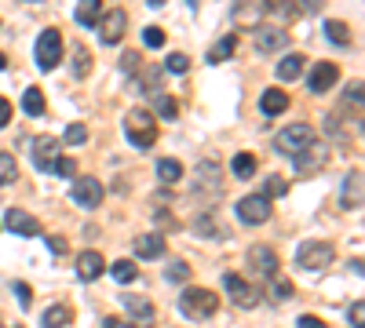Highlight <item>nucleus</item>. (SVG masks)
I'll use <instances>...</instances> for the list:
<instances>
[{
  "mask_svg": "<svg viewBox=\"0 0 365 328\" xmlns=\"http://www.w3.org/2000/svg\"><path fill=\"white\" fill-rule=\"evenodd\" d=\"M91 70V52L84 44H73V77H88Z\"/></svg>",
  "mask_w": 365,
  "mask_h": 328,
  "instance_id": "nucleus-32",
  "label": "nucleus"
},
{
  "mask_svg": "<svg viewBox=\"0 0 365 328\" xmlns=\"http://www.w3.org/2000/svg\"><path fill=\"white\" fill-rule=\"evenodd\" d=\"M299 328H325V321L314 318V314H304V318H299Z\"/></svg>",
  "mask_w": 365,
  "mask_h": 328,
  "instance_id": "nucleus-50",
  "label": "nucleus"
},
{
  "mask_svg": "<svg viewBox=\"0 0 365 328\" xmlns=\"http://www.w3.org/2000/svg\"><path fill=\"white\" fill-rule=\"evenodd\" d=\"M362 183H365V179H362L358 168L343 179V193H340V204L343 208H362Z\"/></svg>",
  "mask_w": 365,
  "mask_h": 328,
  "instance_id": "nucleus-21",
  "label": "nucleus"
},
{
  "mask_svg": "<svg viewBox=\"0 0 365 328\" xmlns=\"http://www.w3.org/2000/svg\"><path fill=\"white\" fill-rule=\"evenodd\" d=\"M124 29H128V15H124V8H110L99 19V40L103 44H117L124 37Z\"/></svg>",
  "mask_w": 365,
  "mask_h": 328,
  "instance_id": "nucleus-10",
  "label": "nucleus"
},
{
  "mask_svg": "<svg viewBox=\"0 0 365 328\" xmlns=\"http://www.w3.org/2000/svg\"><path fill=\"white\" fill-rule=\"evenodd\" d=\"M248 267L267 281V277L278 274V252L267 248V244H252V248H248Z\"/></svg>",
  "mask_w": 365,
  "mask_h": 328,
  "instance_id": "nucleus-12",
  "label": "nucleus"
},
{
  "mask_svg": "<svg viewBox=\"0 0 365 328\" xmlns=\"http://www.w3.org/2000/svg\"><path fill=\"white\" fill-rule=\"evenodd\" d=\"M237 219H241L245 226H263L267 219H271V201H267L263 193H248L237 201Z\"/></svg>",
  "mask_w": 365,
  "mask_h": 328,
  "instance_id": "nucleus-8",
  "label": "nucleus"
},
{
  "mask_svg": "<svg viewBox=\"0 0 365 328\" xmlns=\"http://www.w3.org/2000/svg\"><path fill=\"white\" fill-rule=\"evenodd\" d=\"M165 277L168 281H190V267L186 262H172V267L165 270Z\"/></svg>",
  "mask_w": 365,
  "mask_h": 328,
  "instance_id": "nucleus-41",
  "label": "nucleus"
},
{
  "mask_svg": "<svg viewBox=\"0 0 365 328\" xmlns=\"http://www.w3.org/2000/svg\"><path fill=\"white\" fill-rule=\"evenodd\" d=\"M121 70H124V73H135V70H139V52H124V55H121Z\"/></svg>",
  "mask_w": 365,
  "mask_h": 328,
  "instance_id": "nucleus-42",
  "label": "nucleus"
},
{
  "mask_svg": "<svg viewBox=\"0 0 365 328\" xmlns=\"http://www.w3.org/2000/svg\"><path fill=\"white\" fill-rule=\"evenodd\" d=\"M299 4H304V11H318L322 0H299Z\"/></svg>",
  "mask_w": 365,
  "mask_h": 328,
  "instance_id": "nucleus-52",
  "label": "nucleus"
},
{
  "mask_svg": "<svg viewBox=\"0 0 365 328\" xmlns=\"http://www.w3.org/2000/svg\"><path fill=\"white\" fill-rule=\"evenodd\" d=\"M0 328H4V325H0Z\"/></svg>",
  "mask_w": 365,
  "mask_h": 328,
  "instance_id": "nucleus-55",
  "label": "nucleus"
},
{
  "mask_svg": "<svg viewBox=\"0 0 365 328\" xmlns=\"http://www.w3.org/2000/svg\"><path fill=\"white\" fill-rule=\"evenodd\" d=\"M4 66H8V59H4V55H0V70H4Z\"/></svg>",
  "mask_w": 365,
  "mask_h": 328,
  "instance_id": "nucleus-53",
  "label": "nucleus"
},
{
  "mask_svg": "<svg viewBox=\"0 0 365 328\" xmlns=\"http://www.w3.org/2000/svg\"><path fill=\"white\" fill-rule=\"evenodd\" d=\"M121 306L135 318V325H139V328L154 321V303L147 299V295H132V292H124V295H121Z\"/></svg>",
  "mask_w": 365,
  "mask_h": 328,
  "instance_id": "nucleus-17",
  "label": "nucleus"
},
{
  "mask_svg": "<svg viewBox=\"0 0 365 328\" xmlns=\"http://www.w3.org/2000/svg\"><path fill=\"white\" fill-rule=\"evenodd\" d=\"M304 55H285L281 62H278V80H296L299 73H304Z\"/></svg>",
  "mask_w": 365,
  "mask_h": 328,
  "instance_id": "nucleus-26",
  "label": "nucleus"
},
{
  "mask_svg": "<svg viewBox=\"0 0 365 328\" xmlns=\"http://www.w3.org/2000/svg\"><path fill=\"white\" fill-rule=\"evenodd\" d=\"M150 113H157V117H161V121H176L179 117V103H176V98H172V95H157L154 98V110Z\"/></svg>",
  "mask_w": 365,
  "mask_h": 328,
  "instance_id": "nucleus-30",
  "label": "nucleus"
},
{
  "mask_svg": "<svg viewBox=\"0 0 365 328\" xmlns=\"http://www.w3.org/2000/svg\"><path fill=\"white\" fill-rule=\"evenodd\" d=\"M260 110H263V117H278V113L289 110V95H285L281 88H267L260 95Z\"/></svg>",
  "mask_w": 365,
  "mask_h": 328,
  "instance_id": "nucleus-20",
  "label": "nucleus"
},
{
  "mask_svg": "<svg viewBox=\"0 0 365 328\" xmlns=\"http://www.w3.org/2000/svg\"><path fill=\"white\" fill-rule=\"evenodd\" d=\"M73 19H77V26H95L103 19V0H81L77 11H73Z\"/></svg>",
  "mask_w": 365,
  "mask_h": 328,
  "instance_id": "nucleus-22",
  "label": "nucleus"
},
{
  "mask_svg": "<svg viewBox=\"0 0 365 328\" xmlns=\"http://www.w3.org/2000/svg\"><path fill=\"white\" fill-rule=\"evenodd\" d=\"M4 226L11 230V234H19V237H37L40 234V223L29 216V211H22V208H8Z\"/></svg>",
  "mask_w": 365,
  "mask_h": 328,
  "instance_id": "nucleus-14",
  "label": "nucleus"
},
{
  "mask_svg": "<svg viewBox=\"0 0 365 328\" xmlns=\"http://www.w3.org/2000/svg\"><path fill=\"white\" fill-rule=\"evenodd\" d=\"M62 142L66 146H84L88 142V128L84 124H70L66 131H62Z\"/></svg>",
  "mask_w": 365,
  "mask_h": 328,
  "instance_id": "nucleus-35",
  "label": "nucleus"
},
{
  "mask_svg": "<svg viewBox=\"0 0 365 328\" xmlns=\"http://www.w3.org/2000/svg\"><path fill=\"white\" fill-rule=\"evenodd\" d=\"M362 314H365V303L358 299V303L351 306V314H347V318H351V325H355V328H362Z\"/></svg>",
  "mask_w": 365,
  "mask_h": 328,
  "instance_id": "nucleus-49",
  "label": "nucleus"
},
{
  "mask_svg": "<svg viewBox=\"0 0 365 328\" xmlns=\"http://www.w3.org/2000/svg\"><path fill=\"white\" fill-rule=\"evenodd\" d=\"M139 80H142V84H139L142 91H157V88H161V70H157V66H150V70H142Z\"/></svg>",
  "mask_w": 365,
  "mask_h": 328,
  "instance_id": "nucleus-37",
  "label": "nucleus"
},
{
  "mask_svg": "<svg viewBox=\"0 0 365 328\" xmlns=\"http://www.w3.org/2000/svg\"><path fill=\"white\" fill-rule=\"evenodd\" d=\"M263 8L274 11V15H292L296 11V0H263Z\"/></svg>",
  "mask_w": 365,
  "mask_h": 328,
  "instance_id": "nucleus-40",
  "label": "nucleus"
},
{
  "mask_svg": "<svg viewBox=\"0 0 365 328\" xmlns=\"http://www.w3.org/2000/svg\"><path fill=\"white\" fill-rule=\"evenodd\" d=\"M55 161H59V139H52V135L33 139V164H37V172L52 175V164Z\"/></svg>",
  "mask_w": 365,
  "mask_h": 328,
  "instance_id": "nucleus-16",
  "label": "nucleus"
},
{
  "mask_svg": "<svg viewBox=\"0 0 365 328\" xmlns=\"http://www.w3.org/2000/svg\"><path fill=\"white\" fill-rule=\"evenodd\" d=\"M15 179H19V164L11 154H0V186H11Z\"/></svg>",
  "mask_w": 365,
  "mask_h": 328,
  "instance_id": "nucleus-33",
  "label": "nucleus"
},
{
  "mask_svg": "<svg viewBox=\"0 0 365 328\" xmlns=\"http://www.w3.org/2000/svg\"><path fill=\"white\" fill-rule=\"evenodd\" d=\"M186 4H190V8H198V0H186Z\"/></svg>",
  "mask_w": 365,
  "mask_h": 328,
  "instance_id": "nucleus-54",
  "label": "nucleus"
},
{
  "mask_svg": "<svg viewBox=\"0 0 365 328\" xmlns=\"http://www.w3.org/2000/svg\"><path fill=\"white\" fill-rule=\"evenodd\" d=\"M103 328H139V325H132V321H121V318H106V325Z\"/></svg>",
  "mask_w": 365,
  "mask_h": 328,
  "instance_id": "nucleus-51",
  "label": "nucleus"
},
{
  "mask_svg": "<svg viewBox=\"0 0 365 328\" xmlns=\"http://www.w3.org/2000/svg\"><path fill=\"white\" fill-rule=\"evenodd\" d=\"M52 175H59V179H77V161L73 157H59L52 164Z\"/></svg>",
  "mask_w": 365,
  "mask_h": 328,
  "instance_id": "nucleus-36",
  "label": "nucleus"
},
{
  "mask_svg": "<svg viewBox=\"0 0 365 328\" xmlns=\"http://www.w3.org/2000/svg\"><path fill=\"white\" fill-rule=\"evenodd\" d=\"M110 274H114V281H117V285H132L135 277H139V267H135L132 259H117L114 267H110Z\"/></svg>",
  "mask_w": 365,
  "mask_h": 328,
  "instance_id": "nucleus-28",
  "label": "nucleus"
},
{
  "mask_svg": "<svg viewBox=\"0 0 365 328\" xmlns=\"http://www.w3.org/2000/svg\"><path fill=\"white\" fill-rule=\"evenodd\" d=\"M223 288H227V295H230V303L241 306V310L260 306V299H263V288H256L252 281H245L241 274H223Z\"/></svg>",
  "mask_w": 365,
  "mask_h": 328,
  "instance_id": "nucleus-4",
  "label": "nucleus"
},
{
  "mask_svg": "<svg viewBox=\"0 0 365 328\" xmlns=\"http://www.w3.org/2000/svg\"><path fill=\"white\" fill-rule=\"evenodd\" d=\"M194 234H198V237H219L216 216H198V219H194Z\"/></svg>",
  "mask_w": 365,
  "mask_h": 328,
  "instance_id": "nucleus-34",
  "label": "nucleus"
},
{
  "mask_svg": "<svg viewBox=\"0 0 365 328\" xmlns=\"http://www.w3.org/2000/svg\"><path fill=\"white\" fill-rule=\"evenodd\" d=\"M332 259H336V248H332L329 241H304L296 248V262L304 270H325Z\"/></svg>",
  "mask_w": 365,
  "mask_h": 328,
  "instance_id": "nucleus-5",
  "label": "nucleus"
},
{
  "mask_svg": "<svg viewBox=\"0 0 365 328\" xmlns=\"http://www.w3.org/2000/svg\"><path fill=\"white\" fill-rule=\"evenodd\" d=\"M285 193V179H271V183H267V190H263V197H267V201H271V197H281Z\"/></svg>",
  "mask_w": 365,
  "mask_h": 328,
  "instance_id": "nucleus-44",
  "label": "nucleus"
},
{
  "mask_svg": "<svg viewBox=\"0 0 365 328\" xmlns=\"http://www.w3.org/2000/svg\"><path fill=\"white\" fill-rule=\"evenodd\" d=\"M103 270H106V259L99 252H81L77 255V277H81V281H99Z\"/></svg>",
  "mask_w": 365,
  "mask_h": 328,
  "instance_id": "nucleus-18",
  "label": "nucleus"
},
{
  "mask_svg": "<svg viewBox=\"0 0 365 328\" xmlns=\"http://www.w3.org/2000/svg\"><path fill=\"white\" fill-rule=\"evenodd\" d=\"M47 248H52L55 255H66L70 244H66V237H47Z\"/></svg>",
  "mask_w": 365,
  "mask_h": 328,
  "instance_id": "nucleus-46",
  "label": "nucleus"
},
{
  "mask_svg": "<svg viewBox=\"0 0 365 328\" xmlns=\"http://www.w3.org/2000/svg\"><path fill=\"white\" fill-rule=\"evenodd\" d=\"M22 110L29 113V117H44V110H47L44 91H40V88H26V91H22Z\"/></svg>",
  "mask_w": 365,
  "mask_h": 328,
  "instance_id": "nucleus-25",
  "label": "nucleus"
},
{
  "mask_svg": "<svg viewBox=\"0 0 365 328\" xmlns=\"http://www.w3.org/2000/svg\"><path fill=\"white\" fill-rule=\"evenodd\" d=\"M11 288H15V295H19V303H22V306L33 303V292H29V285H26V281H15Z\"/></svg>",
  "mask_w": 365,
  "mask_h": 328,
  "instance_id": "nucleus-43",
  "label": "nucleus"
},
{
  "mask_svg": "<svg viewBox=\"0 0 365 328\" xmlns=\"http://www.w3.org/2000/svg\"><path fill=\"white\" fill-rule=\"evenodd\" d=\"M165 70H168V73H186V70H190V59H186L183 52H176V55L165 59Z\"/></svg>",
  "mask_w": 365,
  "mask_h": 328,
  "instance_id": "nucleus-38",
  "label": "nucleus"
},
{
  "mask_svg": "<svg viewBox=\"0 0 365 328\" xmlns=\"http://www.w3.org/2000/svg\"><path fill=\"white\" fill-rule=\"evenodd\" d=\"M216 310H219V295L212 288H194V285L183 288V295H179V314L186 321H209Z\"/></svg>",
  "mask_w": 365,
  "mask_h": 328,
  "instance_id": "nucleus-1",
  "label": "nucleus"
},
{
  "mask_svg": "<svg viewBox=\"0 0 365 328\" xmlns=\"http://www.w3.org/2000/svg\"><path fill=\"white\" fill-rule=\"evenodd\" d=\"M40 325H44V328H66V325H70V306H62V303L47 306L44 318H40Z\"/></svg>",
  "mask_w": 365,
  "mask_h": 328,
  "instance_id": "nucleus-27",
  "label": "nucleus"
},
{
  "mask_svg": "<svg viewBox=\"0 0 365 328\" xmlns=\"http://www.w3.org/2000/svg\"><path fill=\"white\" fill-rule=\"evenodd\" d=\"M124 135L135 150H150L157 142V117L150 110H128L124 113Z\"/></svg>",
  "mask_w": 365,
  "mask_h": 328,
  "instance_id": "nucleus-2",
  "label": "nucleus"
},
{
  "mask_svg": "<svg viewBox=\"0 0 365 328\" xmlns=\"http://www.w3.org/2000/svg\"><path fill=\"white\" fill-rule=\"evenodd\" d=\"M256 168H260V164H256V157H252V154H237V157L230 161L234 179H252V175H256Z\"/></svg>",
  "mask_w": 365,
  "mask_h": 328,
  "instance_id": "nucleus-29",
  "label": "nucleus"
},
{
  "mask_svg": "<svg viewBox=\"0 0 365 328\" xmlns=\"http://www.w3.org/2000/svg\"><path fill=\"white\" fill-rule=\"evenodd\" d=\"M314 139H318V131H314L307 121H296V124H289V128L278 131V135H274V146H278V154L296 157V154H304Z\"/></svg>",
  "mask_w": 365,
  "mask_h": 328,
  "instance_id": "nucleus-3",
  "label": "nucleus"
},
{
  "mask_svg": "<svg viewBox=\"0 0 365 328\" xmlns=\"http://www.w3.org/2000/svg\"><path fill=\"white\" fill-rule=\"evenodd\" d=\"M194 186H198V190L209 186V193H219V186H223V175H219V164H216V161H201V164H198Z\"/></svg>",
  "mask_w": 365,
  "mask_h": 328,
  "instance_id": "nucleus-19",
  "label": "nucleus"
},
{
  "mask_svg": "<svg viewBox=\"0 0 365 328\" xmlns=\"http://www.w3.org/2000/svg\"><path fill=\"white\" fill-rule=\"evenodd\" d=\"M70 201L88 208V211H95L103 204V183H99V179H91V175H77L73 190H70Z\"/></svg>",
  "mask_w": 365,
  "mask_h": 328,
  "instance_id": "nucleus-7",
  "label": "nucleus"
},
{
  "mask_svg": "<svg viewBox=\"0 0 365 328\" xmlns=\"http://www.w3.org/2000/svg\"><path fill=\"white\" fill-rule=\"evenodd\" d=\"M132 248H135V259H161L168 244H165V234H157V230H147V234L135 237Z\"/></svg>",
  "mask_w": 365,
  "mask_h": 328,
  "instance_id": "nucleus-15",
  "label": "nucleus"
},
{
  "mask_svg": "<svg viewBox=\"0 0 365 328\" xmlns=\"http://www.w3.org/2000/svg\"><path fill=\"white\" fill-rule=\"evenodd\" d=\"M234 52H237V37H234V33H227L223 40H216V44H212V52L204 55V59H209L212 66H219V62H227Z\"/></svg>",
  "mask_w": 365,
  "mask_h": 328,
  "instance_id": "nucleus-24",
  "label": "nucleus"
},
{
  "mask_svg": "<svg viewBox=\"0 0 365 328\" xmlns=\"http://www.w3.org/2000/svg\"><path fill=\"white\" fill-rule=\"evenodd\" d=\"M271 295H274V299H289V295H292V285H289V281H274V292H271Z\"/></svg>",
  "mask_w": 365,
  "mask_h": 328,
  "instance_id": "nucleus-48",
  "label": "nucleus"
},
{
  "mask_svg": "<svg viewBox=\"0 0 365 328\" xmlns=\"http://www.w3.org/2000/svg\"><path fill=\"white\" fill-rule=\"evenodd\" d=\"M343 98H347V103H355V106H362V80H355V84L343 91Z\"/></svg>",
  "mask_w": 365,
  "mask_h": 328,
  "instance_id": "nucleus-45",
  "label": "nucleus"
},
{
  "mask_svg": "<svg viewBox=\"0 0 365 328\" xmlns=\"http://www.w3.org/2000/svg\"><path fill=\"white\" fill-rule=\"evenodd\" d=\"M8 124H11V103L0 95V128H8Z\"/></svg>",
  "mask_w": 365,
  "mask_h": 328,
  "instance_id": "nucleus-47",
  "label": "nucleus"
},
{
  "mask_svg": "<svg viewBox=\"0 0 365 328\" xmlns=\"http://www.w3.org/2000/svg\"><path fill=\"white\" fill-rule=\"evenodd\" d=\"M325 161H329V146H325L322 139H314V142L307 146L304 154H296V157H292V164H296V172H299V175H311V172H318Z\"/></svg>",
  "mask_w": 365,
  "mask_h": 328,
  "instance_id": "nucleus-11",
  "label": "nucleus"
},
{
  "mask_svg": "<svg viewBox=\"0 0 365 328\" xmlns=\"http://www.w3.org/2000/svg\"><path fill=\"white\" fill-rule=\"evenodd\" d=\"M260 55H274V52H285L289 47V29L285 26H256V37H252Z\"/></svg>",
  "mask_w": 365,
  "mask_h": 328,
  "instance_id": "nucleus-9",
  "label": "nucleus"
},
{
  "mask_svg": "<svg viewBox=\"0 0 365 328\" xmlns=\"http://www.w3.org/2000/svg\"><path fill=\"white\" fill-rule=\"evenodd\" d=\"M33 55H37V66H40L44 73H47V70H55L59 59H62V33H59V29H44L40 37H37Z\"/></svg>",
  "mask_w": 365,
  "mask_h": 328,
  "instance_id": "nucleus-6",
  "label": "nucleus"
},
{
  "mask_svg": "<svg viewBox=\"0 0 365 328\" xmlns=\"http://www.w3.org/2000/svg\"><path fill=\"white\" fill-rule=\"evenodd\" d=\"M157 179H161L165 186H176L183 179V164L176 157H161V161H157Z\"/></svg>",
  "mask_w": 365,
  "mask_h": 328,
  "instance_id": "nucleus-23",
  "label": "nucleus"
},
{
  "mask_svg": "<svg viewBox=\"0 0 365 328\" xmlns=\"http://www.w3.org/2000/svg\"><path fill=\"white\" fill-rule=\"evenodd\" d=\"M142 44H147V47H165V29L147 26V29H142Z\"/></svg>",
  "mask_w": 365,
  "mask_h": 328,
  "instance_id": "nucleus-39",
  "label": "nucleus"
},
{
  "mask_svg": "<svg viewBox=\"0 0 365 328\" xmlns=\"http://www.w3.org/2000/svg\"><path fill=\"white\" fill-rule=\"evenodd\" d=\"M336 80H340V66H336V62H318V66L311 70L307 88H311L314 95H325L332 84H336Z\"/></svg>",
  "mask_w": 365,
  "mask_h": 328,
  "instance_id": "nucleus-13",
  "label": "nucleus"
},
{
  "mask_svg": "<svg viewBox=\"0 0 365 328\" xmlns=\"http://www.w3.org/2000/svg\"><path fill=\"white\" fill-rule=\"evenodd\" d=\"M325 33H329V40L340 44V47L351 44V29H347V22H340V19H329L325 22Z\"/></svg>",
  "mask_w": 365,
  "mask_h": 328,
  "instance_id": "nucleus-31",
  "label": "nucleus"
}]
</instances>
